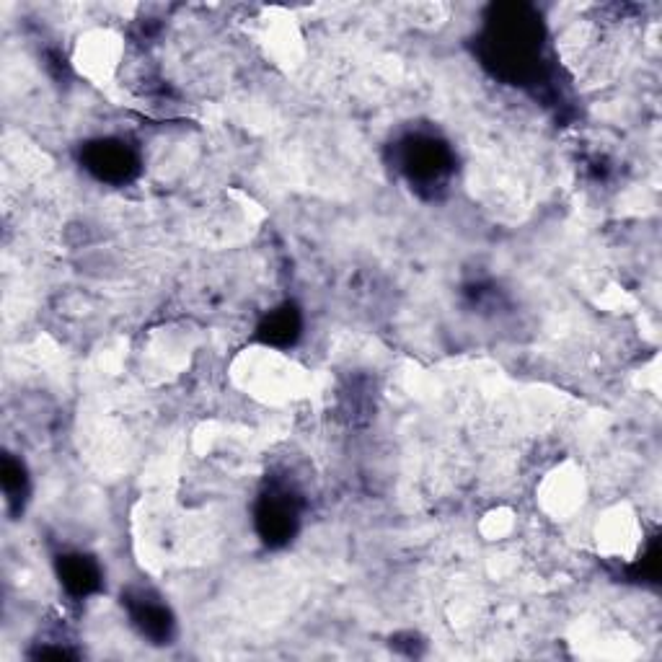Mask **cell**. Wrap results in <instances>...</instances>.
<instances>
[{"mask_svg":"<svg viewBox=\"0 0 662 662\" xmlns=\"http://www.w3.org/2000/svg\"><path fill=\"white\" fill-rule=\"evenodd\" d=\"M262 331H267V342H293L298 334V316L290 308H282L280 313L269 316Z\"/></svg>","mask_w":662,"mask_h":662,"instance_id":"cell-8","label":"cell"},{"mask_svg":"<svg viewBox=\"0 0 662 662\" xmlns=\"http://www.w3.org/2000/svg\"><path fill=\"white\" fill-rule=\"evenodd\" d=\"M88 42L91 44H88L86 50H81V57H78L83 63V70H86L91 78H101V75L112 73L119 55L112 42H117V39H112L109 34H94Z\"/></svg>","mask_w":662,"mask_h":662,"instance_id":"cell-6","label":"cell"},{"mask_svg":"<svg viewBox=\"0 0 662 662\" xmlns=\"http://www.w3.org/2000/svg\"><path fill=\"white\" fill-rule=\"evenodd\" d=\"M132 619H135L140 631L148 634L150 639H158V642H161V639H166L171 634V616L161 603L140 598L138 606L132 608Z\"/></svg>","mask_w":662,"mask_h":662,"instance_id":"cell-7","label":"cell"},{"mask_svg":"<svg viewBox=\"0 0 662 662\" xmlns=\"http://www.w3.org/2000/svg\"><path fill=\"white\" fill-rule=\"evenodd\" d=\"M60 577L63 585L75 595H88L91 590L99 588V569L88 556H65L60 559Z\"/></svg>","mask_w":662,"mask_h":662,"instance_id":"cell-5","label":"cell"},{"mask_svg":"<svg viewBox=\"0 0 662 662\" xmlns=\"http://www.w3.org/2000/svg\"><path fill=\"white\" fill-rule=\"evenodd\" d=\"M86 163L99 179H107V182H125L138 166L132 150L117 140H99L91 145L86 150Z\"/></svg>","mask_w":662,"mask_h":662,"instance_id":"cell-1","label":"cell"},{"mask_svg":"<svg viewBox=\"0 0 662 662\" xmlns=\"http://www.w3.org/2000/svg\"><path fill=\"white\" fill-rule=\"evenodd\" d=\"M406 169H409L412 179L417 176L419 182L440 179L448 171V150L440 143L422 140V143H417L406 153Z\"/></svg>","mask_w":662,"mask_h":662,"instance_id":"cell-3","label":"cell"},{"mask_svg":"<svg viewBox=\"0 0 662 662\" xmlns=\"http://www.w3.org/2000/svg\"><path fill=\"white\" fill-rule=\"evenodd\" d=\"M598 541L611 554H631L637 549V523L626 510H613L606 515V523L598 528Z\"/></svg>","mask_w":662,"mask_h":662,"instance_id":"cell-4","label":"cell"},{"mask_svg":"<svg viewBox=\"0 0 662 662\" xmlns=\"http://www.w3.org/2000/svg\"><path fill=\"white\" fill-rule=\"evenodd\" d=\"M575 489H577V487H572V489H569V484H567V476H562V494H567V492H575ZM554 494H559V489H556ZM559 500H562V510H567V507H572V505H575V502L569 500V497H559ZM559 500H556V502H559Z\"/></svg>","mask_w":662,"mask_h":662,"instance_id":"cell-9","label":"cell"},{"mask_svg":"<svg viewBox=\"0 0 662 662\" xmlns=\"http://www.w3.org/2000/svg\"><path fill=\"white\" fill-rule=\"evenodd\" d=\"M257 523L262 536L269 544H280L288 541L298 523V513H295V502L290 500L288 492L282 494H264L262 505L257 510Z\"/></svg>","mask_w":662,"mask_h":662,"instance_id":"cell-2","label":"cell"}]
</instances>
